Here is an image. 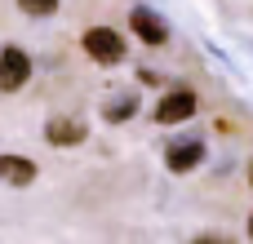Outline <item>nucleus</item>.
Here are the masks:
<instances>
[{"instance_id": "1", "label": "nucleus", "mask_w": 253, "mask_h": 244, "mask_svg": "<svg viewBox=\"0 0 253 244\" xmlns=\"http://www.w3.org/2000/svg\"><path fill=\"white\" fill-rule=\"evenodd\" d=\"M80 44H84V53H89L93 62H102V67H116V62L125 58V40H120V31H111V27H89Z\"/></svg>"}, {"instance_id": "2", "label": "nucleus", "mask_w": 253, "mask_h": 244, "mask_svg": "<svg viewBox=\"0 0 253 244\" xmlns=\"http://www.w3.org/2000/svg\"><path fill=\"white\" fill-rule=\"evenodd\" d=\"M27 80H31V58H27V49L4 44V49H0V93H18Z\"/></svg>"}, {"instance_id": "3", "label": "nucleus", "mask_w": 253, "mask_h": 244, "mask_svg": "<svg viewBox=\"0 0 253 244\" xmlns=\"http://www.w3.org/2000/svg\"><path fill=\"white\" fill-rule=\"evenodd\" d=\"M196 116V93L191 89H173L156 102V124H182Z\"/></svg>"}, {"instance_id": "4", "label": "nucleus", "mask_w": 253, "mask_h": 244, "mask_svg": "<svg viewBox=\"0 0 253 244\" xmlns=\"http://www.w3.org/2000/svg\"><path fill=\"white\" fill-rule=\"evenodd\" d=\"M129 27H133V36H138L142 44H165V40H169V27H165L151 9H142V4L129 13Z\"/></svg>"}, {"instance_id": "5", "label": "nucleus", "mask_w": 253, "mask_h": 244, "mask_svg": "<svg viewBox=\"0 0 253 244\" xmlns=\"http://www.w3.org/2000/svg\"><path fill=\"white\" fill-rule=\"evenodd\" d=\"M84 120H76V116H58V120H49L44 124V138L53 142V147H76V142H84Z\"/></svg>"}, {"instance_id": "6", "label": "nucleus", "mask_w": 253, "mask_h": 244, "mask_svg": "<svg viewBox=\"0 0 253 244\" xmlns=\"http://www.w3.org/2000/svg\"><path fill=\"white\" fill-rule=\"evenodd\" d=\"M200 160H205V142H196V138H187V142H173V147L165 151V164H169L173 173H191Z\"/></svg>"}, {"instance_id": "7", "label": "nucleus", "mask_w": 253, "mask_h": 244, "mask_svg": "<svg viewBox=\"0 0 253 244\" xmlns=\"http://www.w3.org/2000/svg\"><path fill=\"white\" fill-rule=\"evenodd\" d=\"M0 182L9 187H31L36 182V164L27 156H0Z\"/></svg>"}, {"instance_id": "8", "label": "nucleus", "mask_w": 253, "mask_h": 244, "mask_svg": "<svg viewBox=\"0 0 253 244\" xmlns=\"http://www.w3.org/2000/svg\"><path fill=\"white\" fill-rule=\"evenodd\" d=\"M133 111H138V93H120V98H111V102L102 107V120L120 124V120H129Z\"/></svg>"}, {"instance_id": "9", "label": "nucleus", "mask_w": 253, "mask_h": 244, "mask_svg": "<svg viewBox=\"0 0 253 244\" xmlns=\"http://www.w3.org/2000/svg\"><path fill=\"white\" fill-rule=\"evenodd\" d=\"M18 9L31 18H49V13H58V0H18Z\"/></svg>"}, {"instance_id": "10", "label": "nucleus", "mask_w": 253, "mask_h": 244, "mask_svg": "<svg viewBox=\"0 0 253 244\" xmlns=\"http://www.w3.org/2000/svg\"><path fill=\"white\" fill-rule=\"evenodd\" d=\"M249 236H253V218H249Z\"/></svg>"}]
</instances>
